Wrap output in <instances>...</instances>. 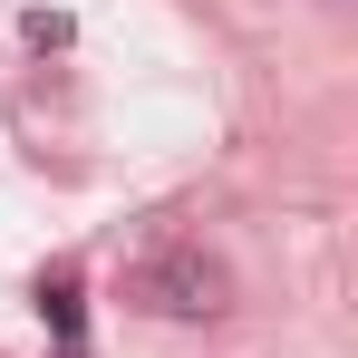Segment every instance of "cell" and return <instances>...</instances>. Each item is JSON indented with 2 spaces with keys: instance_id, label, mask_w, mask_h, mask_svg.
Wrapping results in <instances>:
<instances>
[{
  "instance_id": "obj_1",
  "label": "cell",
  "mask_w": 358,
  "mask_h": 358,
  "mask_svg": "<svg viewBox=\"0 0 358 358\" xmlns=\"http://www.w3.org/2000/svg\"><path fill=\"white\" fill-rule=\"evenodd\" d=\"M126 291L145 300V310H165V320H213L233 281H223V262H203V252H155V262L126 271Z\"/></svg>"
},
{
  "instance_id": "obj_2",
  "label": "cell",
  "mask_w": 358,
  "mask_h": 358,
  "mask_svg": "<svg viewBox=\"0 0 358 358\" xmlns=\"http://www.w3.org/2000/svg\"><path fill=\"white\" fill-rule=\"evenodd\" d=\"M39 310H49V329H59L68 349H78V291H68V281H59V291H39Z\"/></svg>"
}]
</instances>
